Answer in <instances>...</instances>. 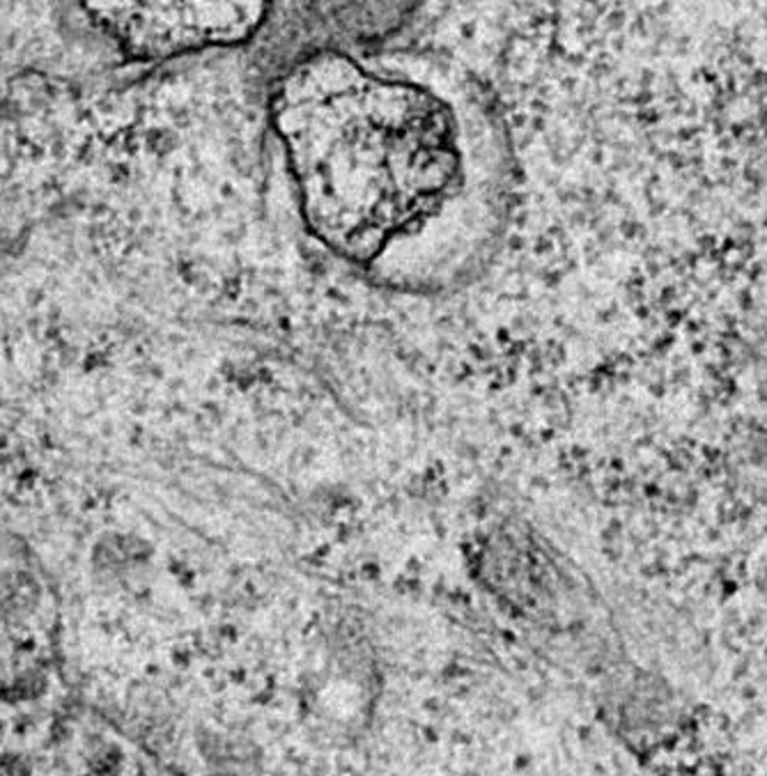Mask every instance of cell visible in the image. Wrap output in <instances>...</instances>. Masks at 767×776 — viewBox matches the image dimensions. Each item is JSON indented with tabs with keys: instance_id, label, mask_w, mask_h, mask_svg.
<instances>
[{
	"instance_id": "obj_1",
	"label": "cell",
	"mask_w": 767,
	"mask_h": 776,
	"mask_svg": "<svg viewBox=\"0 0 767 776\" xmlns=\"http://www.w3.org/2000/svg\"><path fill=\"white\" fill-rule=\"evenodd\" d=\"M272 118L311 230L355 262L377 258L463 187L453 108L419 83L322 53L280 83Z\"/></svg>"
},
{
	"instance_id": "obj_2",
	"label": "cell",
	"mask_w": 767,
	"mask_h": 776,
	"mask_svg": "<svg viewBox=\"0 0 767 776\" xmlns=\"http://www.w3.org/2000/svg\"><path fill=\"white\" fill-rule=\"evenodd\" d=\"M0 776H24V767L14 759H0Z\"/></svg>"
}]
</instances>
